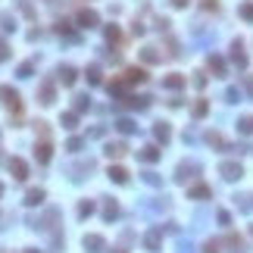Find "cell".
<instances>
[{
    "instance_id": "cell-1",
    "label": "cell",
    "mask_w": 253,
    "mask_h": 253,
    "mask_svg": "<svg viewBox=\"0 0 253 253\" xmlns=\"http://www.w3.org/2000/svg\"><path fill=\"white\" fill-rule=\"evenodd\" d=\"M0 100H3V106H6V109H13V113H19V109H22L19 91L10 88V84H3V88H0Z\"/></svg>"
},
{
    "instance_id": "cell-2",
    "label": "cell",
    "mask_w": 253,
    "mask_h": 253,
    "mask_svg": "<svg viewBox=\"0 0 253 253\" xmlns=\"http://www.w3.org/2000/svg\"><path fill=\"white\" fill-rule=\"evenodd\" d=\"M219 175H222L225 181H238L244 175V166L234 163V159H225V163H219Z\"/></svg>"
},
{
    "instance_id": "cell-3",
    "label": "cell",
    "mask_w": 253,
    "mask_h": 253,
    "mask_svg": "<svg viewBox=\"0 0 253 253\" xmlns=\"http://www.w3.org/2000/svg\"><path fill=\"white\" fill-rule=\"evenodd\" d=\"M75 22H78V28H97V25H100V16H97V10H78Z\"/></svg>"
},
{
    "instance_id": "cell-4",
    "label": "cell",
    "mask_w": 253,
    "mask_h": 253,
    "mask_svg": "<svg viewBox=\"0 0 253 253\" xmlns=\"http://www.w3.org/2000/svg\"><path fill=\"white\" fill-rule=\"evenodd\" d=\"M197 172H200V166H197V163H178V169H175V181L184 184L188 178H194Z\"/></svg>"
},
{
    "instance_id": "cell-5",
    "label": "cell",
    "mask_w": 253,
    "mask_h": 253,
    "mask_svg": "<svg viewBox=\"0 0 253 253\" xmlns=\"http://www.w3.org/2000/svg\"><path fill=\"white\" fill-rule=\"evenodd\" d=\"M35 156H38V163H41V166L50 163V156H53V144H50L47 138H41L38 144H35Z\"/></svg>"
},
{
    "instance_id": "cell-6",
    "label": "cell",
    "mask_w": 253,
    "mask_h": 253,
    "mask_svg": "<svg viewBox=\"0 0 253 253\" xmlns=\"http://www.w3.org/2000/svg\"><path fill=\"white\" fill-rule=\"evenodd\" d=\"M10 172H13L16 181H25V178H28V163L19 159V156H13V159H10Z\"/></svg>"
},
{
    "instance_id": "cell-7",
    "label": "cell",
    "mask_w": 253,
    "mask_h": 253,
    "mask_svg": "<svg viewBox=\"0 0 253 253\" xmlns=\"http://www.w3.org/2000/svg\"><path fill=\"white\" fill-rule=\"evenodd\" d=\"M38 100L44 106H50L56 100V88H53V81H41V88H38Z\"/></svg>"
},
{
    "instance_id": "cell-8",
    "label": "cell",
    "mask_w": 253,
    "mask_h": 253,
    "mask_svg": "<svg viewBox=\"0 0 253 253\" xmlns=\"http://www.w3.org/2000/svg\"><path fill=\"white\" fill-rule=\"evenodd\" d=\"M84 250H88V253H103V247H106V241L103 238H100V234H84Z\"/></svg>"
},
{
    "instance_id": "cell-9",
    "label": "cell",
    "mask_w": 253,
    "mask_h": 253,
    "mask_svg": "<svg viewBox=\"0 0 253 253\" xmlns=\"http://www.w3.org/2000/svg\"><path fill=\"white\" fill-rule=\"evenodd\" d=\"M56 78H60V84H63V88H72V84H75V78H78V72H75L72 66H60V69H56Z\"/></svg>"
},
{
    "instance_id": "cell-10",
    "label": "cell",
    "mask_w": 253,
    "mask_h": 253,
    "mask_svg": "<svg viewBox=\"0 0 253 253\" xmlns=\"http://www.w3.org/2000/svg\"><path fill=\"white\" fill-rule=\"evenodd\" d=\"M231 63L238 66V69H244V66H247V53H244V41H241V38L231 44Z\"/></svg>"
},
{
    "instance_id": "cell-11",
    "label": "cell",
    "mask_w": 253,
    "mask_h": 253,
    "mask_svg": "<svg viewBox=\"0 0 253 253\" xmlns=\"http://www.w3.org/2000/svg\"><path fill=\"white\" fill-rule=\"evenodd\" d=\"M122 78L128 81V84H141V81H147V69H141V66H128Z\"/></svg>"
},
{
    "instance_id": "cell-12",
    "label": "cell",
    "mask_w": 253,
    "mask_h": 253,
    "mask_svg": "<svg viewBox=\"0 0 253 253\" xmlns=\"http://www.w3.org/2000/svg\"><path fill=\"white\" fill-rule=\"evenodd\" d=\"M159 244H163V228H150L144 234V247L147 250H159Z\"/></svg>"
},
{
    "instance_id": "cell-13",
    "label": "cell",
    "mask_w": 253,
    "mask_h": 253,
    "mask_svg": "<svg viewBox=\"0 0 253 253\" xmlns=\"http://www.w3.org/2000/svg\"><path fill=\"white\" fill-rule=\"evenodd\" d=\"M159 156H163V153H159V147H156V144H147V147H141V150H138V159H144V163H156Z\"/></svg>"
},
{
    "instance_id": "cell-14",
    "label": "cell",
    "mask_w": 253,
    "mask_h": 253,
    "mask_svg": "<svg viewBox=\"0 0 253 253\" xmlns=\"http://www.w3.org/2000/svg\"><path fill=\"white\" fill-rule=\"evenodd\" d=\"M103 153H106L109 159H119V156H125V153H128V147H125L122 141H116V144H113V141H109V144L103 147Z\"/></svg>"
},
{
    "instance_id": "cell-15",
    "label": "cell",
    "mask_w": 253,
    "mask_h": 253,
    "mask_svg": "<svg viewBox=\"0 0 253 253\" xmlns=\"http://www.w3.org/2000/svg\"><path fill=\"white\" fill-rule=\"evenodd\" d=\"M188 197L191 200H209L213 191H209V184H194V188H188Z\"/></svg>"
},
{
    "instance_id": "cell-16",
    "label": "cell",
    "mask_w": 253,
    "mask_h": 253,
    "mask_svg": "<svg viewBox=\"0 0 253 253\" xmlns=\"http://www.w3.org/2000/svg\"><path fill=\"white\" fill-rule=\"evenodd\" d=\"M153 138L163 141V144H169V138H172V128H169V122H156V125H153Z\"/></svg>"
},
{
    "instance_id": "cell-17",
    "label": "cell",
    "mask_w": 253,
    "mask_h": 253,
    "mask_svg": "<svg viewBox=\"0 0 253 253\" xmlns=\"http://www.w3.org/2000/svg\"><path fill=\"white\" fill-rule=\"evenodd\" d=\"M91 169H94V159H81V163H78V166H72L69 172H72V178H75V181H81V178H84L81 172H91Z\"/></svg>"
},
{
    "instance_id": "cell-18",
    "label": "cell",
    "mask_w": 253,
    "mask_h": 253,
    "mask_svg": "<svg viewBox=\"0 0 253 253\" xmlns=\"http://www.w3.org/2000/svg\"><path fill=\"white\" fill-rule=\"evenodd\" d=\"M163 84H166L169 91H181V88H184V75L172 72V75H166V78H163Z\"/></svg>"
},
{
    "instance_id": "cell-19",
    "label": "cell",
    "mask_w": 253,
    "mask_h": 253,
    "mask_svg": "<svg viewBox=\"0 0 253 253\" xmlns=\"http://www.w3.org/2000/svg\"><path fill=\"white\" fill-rule=\"evenodd\" d=\"M44 197H47V194L41 188H31L28 194H25V203H28V206H41V203H44Z\"/></svg>"
},
{
    "instance_id": "cell-20",
    "label": "cell",
    "mask_w": 253,
    "mask_h": 253,
    "mask_svg": "<svg viewBox=\"0 0 253 253\" xmlns=\"http://www.w3.org/2000/svg\"><path fill=\"white\" fill-rule=\"evenodd\" d=\"M109 181H116V184H125V181H128V172H125V169L122 166H109Z\"/></svg>"
},
{
    "instance_id": "cell-21",
    "label": "cell",
    "mask_w": 253,
    "mask_h": 253,
    "mask_svg": "<svg viewBox=\"0 0 253 253\" xmlns=\"http://www.w3.org/2000/svg\"><path fill=\"white\" fill-rule=\"evenodd\" d=\"M125 106H131V109H147V106H150V97H134V94H128V97H125Z\"/></svg>"
},
{
    "instance_id": "cell-22",
    "label": "cell",
    "mask_w": 253,
    "mask_h": 253,
    "mask_svg": "<svg viewBox=\"0 0 253 253\" xmlns=\"http://www.w3.org/2000/svg\"><path fill=\"white\" fill-rule=\"evenodd\" d=\"M206 144H209V147H222V150H231L228 144H225V138H222L219 131H206Z\"/></svg>"
},
{
    "instance_id": "cell-23",
    "label": "cell",
    "mask_w": 253,
    "mask_h": 253,
    "mask_svg": "<svg viewBox=\"0 0 253 253\" xmlns=\"http://www.w3.org/2000/svg\"><path fill=\"white\" fill-rule=\"evenodd\" d=\"M116 216H119V203H116V200H106L103 203V222H113Z\"/></svg>"
},
{
    "instance_id": "cell-24",
    "label": "cell",
    "mask_w": 253,
    "mask_h": 253,
    "mask_svg": "<svg viewBox=\"0 0 253 253\" xmlns=\"http://www.w3.org/2000/svg\"><path fill=\"white\" fill-rule=\"evenodd\" d=\"M141 60H144V63H159L163 53H159L156 47H144V50H141Z\"/></svg>"
},
{
    "instance_id": "cell-25",
    "label": "cell",
    "mask_w": 253,
    "mask_h": 253,
    "mask_svg": "<svg viewBox=\"0 0 253 253\" xmlns=\"http://www.w3.org/2000/svg\"><path fill=\"white\" fill-rule=\"evenodd\" d=\"M84 78H88V84H100L103 78H100V66H88L84 69Z\"/></svg>"
},
{
    "instance_id": "cell-26",
    "label": "cell",
    "mask_w": 253,
    "mask_h": 253,
    "mask_svg": "<svg viewBox=\"0 0 253 253\" xmlns=\"http://www.w3.org/2000/svg\"><path fill=\"white\" fill-rule=\"evenodd\" d=\"M75 113H84V109H91V97L88 94H75Z\"/></svg>"
},
{
    "instance_id": "cell-27",
    "label": "cell",
    "mask_w": 253,
    "mask_h": 253,
    "mask_svg": "<svg viewBox=\"0 0 253 253\" xmlns=\"http://www.w3.org/2000/svg\"><path fill=\"white\" fill-rule=\"evenodd\" d=\"M238 131L241 134H253V116H241V119H238Z\"/></svg>"
},
{
    "instance_id": "cell-28",
    "label": "cell",
    "mask_w": 253,
    "mask_h": 253,
    "mask_svg": "<svg viewBox=\"0 0 253 253\" xmlns=\"http://www.w3.org/2000/svg\"><path fill=\"white\" fill-rule=\"evenodd\" d=\"M88 216H94V200H81L78 203V219H88Z\"/></svg>"
},
{
    "instance_id": "cell-29",
    "label": "cell",
    "mask_w": 253,
    "mask_h": 253,
    "mask_svg": "<svg viewBox=\"0 0 253 253\" xmlns=\"http://www.w3.org/2000/svg\"><path fill=\"white\" fill-rule=\"evenodd\" d=\"M209 69H213L216 75H225V60L222 56H209Z\"/></svg>"
},
{
    "instance_id": "cell-30",
    "label": "cell",
    "mask_w": 253,
    "mask_h": 253,
    "mask_svg": "<svg viewBox=\"0 0 253 253\" xmlns=\"http://www.w3.org/2000/svg\"><path fill=\"white\" fill-rule=\"evenodd\" d=\"M60 122H63V128H75L78 125V113H63Z\"/></svg>"
},
{
    "instance_id": "cell-31",
    "label": "cell",
    "mask_w": 253,
    "mask_h": 253,
    "mask_svg": "<svg viewBox=\"0 0 253 253\" xmlns=\"http://www.w3.org/2000/svg\"><path fill=\"white\" fill-rule=\"evenodd\" d=\"M106 41H109V44H119V41H122V35H119V28H116V25H106Z\"/></svg>"
},
{
    "instance_id": "cell-32",
    "label": "cell",
    "mask_w": 253,
    "mask_h": 253,
    "mask_svg": "<svg viewBox=\"0 0 253 253\" xmlns=\"http://www.w3.org/2000/svg\"><path fill=\"white\" fill-rule=\"evenodd\" d=\"M116 128H119V131H122V134H131V131H134V128H138V125H134V122H131V119H119V122H116Z\"/></svg>"
},
{
    "instance_id": "cell-33",
    "label": "cell",
    "mask_w": 253,
    "mask_h": 253,
    "mask_svg": "<svg viewBox=\"0 0 253 253\" xmlns=\"http://www.w3.org/2000/svg\"><path fill=\"white\" fill-rule=\"evenodd\" d=\"M206 113H209V103H206V100H197V103H194V116H197V119H203Z\"/></svg>"
},
{
    "instance_id": "cell-34",
    "label": "cell",
    "mask_w": 253,
    "mask_h": 253,
    "mask_svg": "<svg viewBox=\"0 0 253 253\" xmlns=\"http://www.w3.org/2000/svg\"><path fill=\"white\" fill-rule=\"evenodd\" d=\"M241 19L253 22V3H250V0H247V3H241Z\"/></svg>"
},
{
    "instance_id": "cell-35",
    "label": "cell",
    "mask_w": 253,
    "mask_h": 253,
    "mask_svg": "<svg viewBox=\"0 0 253 253\" xmlns=\"http://www.w3.org/2000/svg\"><path fill=\"white\" fill-rule=\"evenodd\" d=\"M56 31H60V35H66V38H72V25L66 22V19H60V22H56Z\"/></svg>"
},
{
    "instance_id": "cell-36",
    "label": "cell",
    "mask_w": 253,
    "mask_h": 253,
    "mask_svg": "<svg viewBox=\"0 0 253 253\" xmlns=\"http://www.w3.org/2000/svg\"><path fill=\"white\" fill-rule=\"evenodd\" d=\"M31 72H35V63H22L19 66V78H31Z\"/></svg>"
},
{
    "instance_id": "cell-37",
    "label": "cell",
    "mask_w": 253,
    "mask_h": 253,
    "mask_svg": "<svg viewBox=\"0 0 253 253\" xmlns=\"http://www.w3.org/2000/svg\"><path fill=\"white\" fill-rule=\"evenodd\" d=\"M81 147H84V141H81V138H69V144H66V150H72V153H78Z\"/></svg>"
},
{
    "instance_id": "cell-38",
    "label": "cell",
    "mask_w": 253,
    "mask_h": 253,
    "mask_svg": "<svg viewBox=\"0 0 253 253\" xmlns=\"http://www.w3.org/2000/svg\"><path fill=\"white\" fill-rule=\"evenodd\" d=\"M6 60H10V47H6V41L0 38V63H6Z\"/></svg>"
},
{
    "instance_id": "cell-39",
    "label": "cell",
    "mask_w": 253,
    "mask_h": 253,
    "mask_svg": "<svg viewBox=\"0 0 253 253\" xmlns=\"http://www.w3.org/2000/svg\"><path fill=\"white\" fill-rule=\"evenodd\" d=\"M144 181H147V184H153V188H156V184H163V181H159V175H156V172H144Z\"/></svg>"
},
{
    "instance_id": "cell-40",
    "label": "cell",
    "mask_w": 253,
    "mask_h": 253,
    "mask_svg": "<svg viewBox=\"0 0 253 253\" xmlns=\"http://www.w3.org/2000/svg\"><path fill=\"white\" fill-rule=\"evenodd\" d=\"M225 97H228V103H238V100H241V91H238V88H228V94H225Z\"/></svg>"
},
{
    "instance_id": "cell-41",
    "label": "cell",
    "mask_w": 253,
    "mask_h": 253,
    "mask_svg": "<svg viewBox=\"0 0 253 253\" xmlns=\"http://www.w3.org/2000/svg\"><path fill=\"white\" fill-rule=\"evenodd\" d=\"M225 244H228V247H241V238H238V234H228V238H225Z\"/></svg>"
},
{
    "instance_id": "cell-42",
    "label": "cell",
    "mask_w": 253,
    "mask_h": 253,
    "mask_svg": "<svg viewBox=\"0 0 253 253\" xmlns=\"http://www.w3.org/2000/svg\"><path fill=\"white\" fill-rule=\"evenodd\" d=\"M194 84H197V88H203V84H206V75L197 72V75H194Z\"/></svg>"
},
{
    "instance_id": "cell-43",
    "label": "cell",
    "mask_w": 253,
    "mask_h": 253,
    "mask_svg": "<svg viewBox=\"0 0 253 253\" xmlns=\"http://www.w3.org/2000/svg\"><path fill=\"white\" fill-rule=\"evenodd\" d=\"M219 222H222V225H231V216L225 213V209H219Z\"/></svg>"
},
{
    "instance_id": "cell-44",
    "label": "cell",
    "mask_w": 253,
    "mask_h": 253,
    "mask_svg": "<svg viewBox=\"0 0 253 253\" xmlns=\"http://www.w3.org/2000/svg\"><path fill=\"white\" fill-rule=\"evenodd\" d=\"M203 253H219V244H216V241H209L206 247H203Z\"/></svg>"
},
{
    "instance_id": "cell-45",
    "label": "cell",
    "mask_w": 253,
    "mask_h": 253,
    "mask_svg": "<svg viewBox=\"0 0 253 253\" xmlns=\"http://www.w3.org/2000/svg\"><path fill=\"white\" fill-rule=\"evenodd\" d=\"M0 22H3V28H6V31H13V28H16V25H13V19H10V16H3V19H0Z\"/></svg>"
},
{
    "instance_id": "cell-46",
    "label": "cell",
    "mask_w": 253,
    "mask_h": 253,
    "mask_svg": "<svg viewBox=\"0 0 253 253\" xmlns=\"http://www.w3.org/2000/svg\"><path fill=\"white\" fill-rule=\"evenodd\" d=\"M219 6V0H203V10H216Z\"/></svg>"
},
{
    "instance_id": "cell-47",
    "label": "cell",
    "mask_w": 253,
    "mask_h": 253,
    "mask_svg": "<svg viewBox=\"0 0 253 253\" xmlns=\"http://www.w3.org/2000/svg\"><path fill=\"white\" fill-rule=\"evenodd\" d=\"M172 3H175V6H178V10H184V6H188V3H191V0H172Z\"/></svg>"
},
{
    "instance_id": "cell-48",
    "label": "cell",
    "mask_w": 253,
    "mask_h": 253,
    "mask_svg": "<svg viewBox=\"0 0 253 253\" xmlns=\"http://www.w3.org/2000/svg\"><path fill=\"white\" fill-rule=\"evenodd\" d=\"M178 253H191V244H181V247H178Z\"/></svg>"
},
{
    "instance_id": "cell-49",
    "label": "cell",
    "mask_w": 253,
    "mask_h": 253,
    "mask_svg": "<svg viewBox=\"0 0 253 253\" xmlns=\"http://www.w3.org/2000/svg\"><path fill=\"white\" fill-rule=\"evenodd\" d=\"M113 253H125V250H122V247H116V250H113Z\"/></svg>"
},
{
    "instance_id": "cell-50",
    "label": "cell",
    "mask_w": 253,
    "mask_h": 253,
    "mask_svg": "<svg viewBox=\"0 0 253 253\" xmlns=\"http://www.w3.org/2000/svg\"><path fill=\"white\" fill-rule=\"evenodd\" d=\"M0 197H3V184H0Z\"/></svg>"
},
{
    "instance_id": "cell-51",
    "label": "cell",
    "mask_w": 253,
    "mask_h": 253,
    "mask_svg": "<svg viewBox=\"0 0 253 253\" xmlns=\"http://www.w3.org/2000/svg\"><path fill=\"white\" fill-rule=\"evenodd\" d=\"M25 253H38V250H25Z\"/></svg>"
}]
</instances>
